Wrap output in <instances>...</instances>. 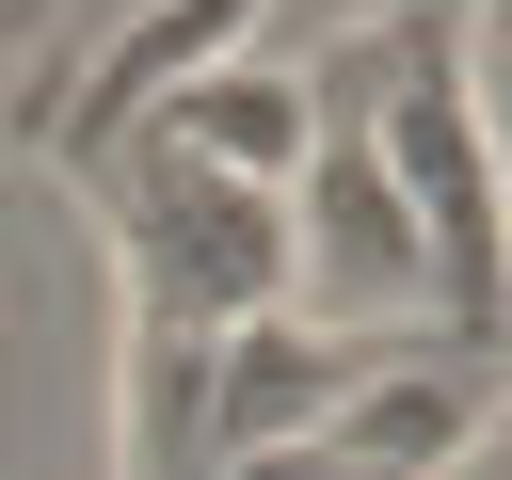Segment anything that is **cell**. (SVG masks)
<instances>
[{
	"label": "cell",
	"mask_w": 512,
	"mask_h": 480,
	"mask_svg": "<svg viewBox=\"0 0 512 480\" xmlns=\"http://www.w3.org/2000/svg\"><path fill=\"white\" fill-rule=\"evenodd\" d=\"M128 128L176 144V160H208V176H240V192H288L320 160V80L288 48H224V64H176L160 96H128Z\"/></svg>",
	"instance_id": "2"
},
{
	"label": "cell",
	"mask_w": 512,
	"mask_h": 480,
	"mask_svg": "<svg viewBox=\"0 0 512 480\" xmlns=\"http://www.w3.org/2000/svg\"><path fill=\"white\" fill-rule=\"evenodd\" d=\"M480 352H400L368 400H336L320 432H288V448H240L224 480H432L464 432H480Z\"/></svg>",
	"instance_id": "3"
},
{
	"label": "cell",
	"mask_w": 512,
	"mask_h": 480,
	"mask_svg": "<svg viewBox=\"0 0 512 480\" xmlns=\"http://www.w3.org/2000/svg\"><path fill=\"white\" fill-rule=\"evenodd\" d=\"M432 288H448V272H432V224H416V192L384 176V144H368V128H320V160L288 176V320L400 336Z\"/></svg>",
	"instance_id": "1"
}]
</instances>
